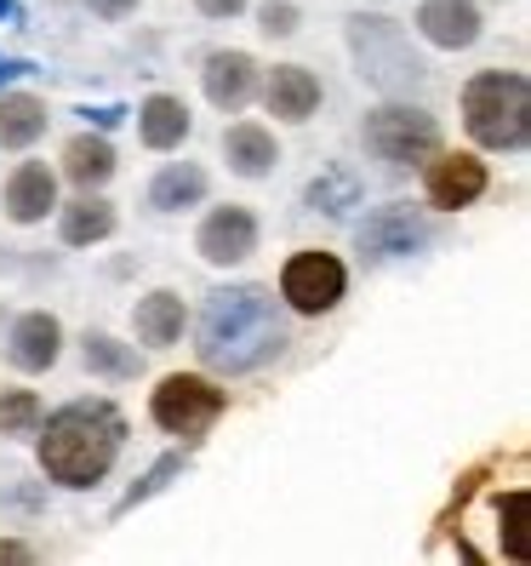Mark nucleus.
I'll return each mask as SVG.
<instances>
[{"mask_svg":"<svg viewBox=\"0 0 531 566\" xmlns=\"http://www.w3.org/2000/svg\"><path fill=\"white\" fill-rule=\"evenodd\" d=\"M46 126H52V109H46V97L35 92H0V149H35L46 138Z\"/></svg>","mask_w":531,"mask_h":566,"instance_id":"5701e85b","label":"nucleus"},{"mask_svg":"<svg viewBox=\"0 0 531 566\" xmlns=\"http://www.w3.org/2000/svg\"><path fill=\"white\" fill-rule=\"evenodd\" d=\"M183 326H189V304H183V292H172V286L144 292L138 310H131V332H138L144 349H172L183 338Z\"/></svg>","mask_w":531,"mask_h":566,"instance_id":"412c9836","label":"nucleus"},{"mask_svg":"<svg viewBox=\"0 0 531 566\" xmlns=\"http://www.w3.org/2000/svg\"><path fill=\"white\" fill-rule=\"evenodd\" d=\"M172 475H183V452H166V458L155 463V470H149V475H144L138 486H131V492L120 497V510H115V515H126V510H138L144 497H155V492H160L166 481H172Z\"/></svg>","mask_w":531,"mask_h":566,"instance_id":"bb28decb","label":"nucleus"},{"mask_svg":"<svg viewBox=\"0 0 531 566\" xmlns=\"http://www.w3.org/2000/svg\"><path fill=\"white\" fill-rule=\"evenodd\" d=\"M7 18H18V7H12V0H0V23H7Z\"/></svg>","mask_w":531,"mask_h":566,"instance_id":"473e14b6","label":"nucleus"},{"mask_svg":"<svg viewBox=\"0 0 531 566\" xmlns=\"http://www.w3.org/2000/svg\"><path fill=\"white\" fill-rule=\"evenodd\" d=\"M212 195V172L201 160H166L160 172L149 178V207L155 212H189V207H206Z\"/></svg>","mask_w":531,"mask_h":566,"instance_id":"4be33fe9","label":"nucleus"},{"mask_svg":"<svg viewBox=\"0 0 531 566\" xmlns=\"http://www.w3.org/2000/svg\"><path fill=\"white\" fill-rule=\"evenodd\" d=\"M57 201H63L57 195V166H46V160H18L7 172V189H0V207H7V218L18 229L46 223L57 212Z\"/></svg>","mask_w":531,"mask_h":566,"instance_id":"2eb2a0df","label":"nucleus"},{"mask_svg":"<svg viewBox=\"0 0 531 566\" xmlns=\"http://www.w3.org/2000/svg\"><path fill=\"white\" fill-rule=\"evenodd\" d=\"M229 412V389L212 378V373H166L155 389H149V418L155 429L178 436L183 447H201L217 418Z\"/></svg>","mask_w":531,"mask_h":566,"instance_id":"423d86ee","label":"nucleus"},{"mask_svg":"<svg viewBox=\"0 0 531 566\" xmlns=\"http://www.w3.org/2000/svg\"><path fill=\"white\" fill-rule=\"evenodd\" d=\"M412 29L435 52H469L486 35V12H480V0H417Z\"/></svg>","mask_w":531,"mask_h":566,"instance_id":"ddd939ff","label":"nucleus"},{"mask_svg":"<svg viewBox=\"0 0 531 566\" xmlns=\"http://www.w3.org/2000/svg\"><path fill=\"white\" fill-rule=\"evenodd\" d=\"M81 360H86V373L92 378H138V344H120L115 332H86L81 338Z\"/></svg>","mask_w":531,"mask_h":566,"instance_id":"b1692460","label":"nucleus"},{"mask_svg":"<svg viewBox=\"0 0 531 566\" xmlns=\"http://www.w3.org/2000/svg\"><path fill=\"white\" fill-rule=\"evenodd\" d=\"M349 52L360 63V81H372L389 97H406L412 86H423V57L412 52V35L383 12H354L349 18Z\"/></svg>","mask_w":531,"mask_h":566,"instance_id":"39448f33","label":"nucleus"},{"mask_svg":"<svg viewBox=\"0 0 531 566\" xmlns=\"http://www.w3.org/2000/svg\"><path fill=\"white\" fill-rule=\"evenodd\" d=\"M63 321L52 315V310H23L18 321H12V332H7V360L18 366V373H52V366L63 360Z\"/></svg>","mask_w":531,"mask_h":566,"instance_id":"dca6fc26","label":"nucleus"},{"mask_svg":"<svg viewBox=\"0 0 531 566\" xmlns=\"http://www.w3.org/2000/svg\"><path fill=\"white\" fill-rule=\"evenodd\" d=\"M257 81H263V63L241 46H217L201 57V92L206 104L223 109V115H241L257 104Z\"/></svg>","mask_w":531,"mask_h":566,"instance_id":"f8f14e48","label":"nucleus"},{"mask_svg":"<svg viewBox=\"0 0 531 566\" xmlns=\"http://www.w3.org/2000/svg\"><path fill=\"white\" fill-rule=\"evenodd\" d=\"M360 144H367V155L383 160V166H423L446 144V132L423 104H412V97H383V104H372L367 120H360Z\"/></svg>","mask_w":531,"mask_h":566,"instance_id":"0eeeda50","label":"nucleus"},{"mask_svg":"<svg viewBox=\"0 0 531 566\" xmlns=\"http://www.w3.org/2000/svg\"><path fill=\"white\" fill-rule=\"evenodd\" d=\"M115 172H120V155L109 144V132H92V126L75 132L57 155V184H70V189H109Z\"/></svg>","mask_w":531,"mask_h":566,"instance_id":"a211bd4d","label":"nucleus"},{"mask_svg":"<svg viewBox=\"0 0 531 566\" xmlns=\"http://www.w3.org/2000/svg\"><path fill=\"white\" fill-rule=\"evenodd\" d=\"M463 132L480 155H520L531 144V81L520 70H480L463 81Z\"/></svg>","mask_w":531,"mask_h":566,"instance_id":"20e7f679","label":"nucleus"},{"mask_svg":"<svg viewBox=\"0 0 531 566\" xmlns=\"http://www.w3.org/2000/svg\"><path fill=\"white\" fill-rule=\"evenodd\" d=\"M491 189V166L480 160V149H435L423 160V201L435 212H463L475 207Z\"/></svg>","mask_w":531,"mask_h":566,"instance_id":"1a4fd4ad","label":"nucleus"},{"mask_svg":"<svg viewBox=\"0 0 531 566\" xmlns=\"http://www.w3.org/2000/svg\"><path fill=\"white\" fill-rule=\"evenodd\" d=\"M18 75H29V63H0V92H7Z\"/></svg>","mask_w":531,"mask_h":566,"instance_id":"2f4dec72","label":"nucleus"},{"mask_svg":"<svg viewBox=\"0 0 531 566\" xmlns=\"http://www.w3.org/2000/svg\"><path fill=\"white\" fill-rule=\"evenodd\" d=\"M257 97H263V109H269L275 120L304 126L326 104V86H320V75L309 70V63H275V70H263Z\"/></svg>","mask_w":531,"mask_h":566,"instance_id":"4468645a","label":"nucleus"},{"mask_svg":"<svg viewBox=\"0 0 531 566\" xmlns=\"http://www.w3.org/2000/svg\"><path fill=\"white\" fill-rule=\"evenodd\" d=\"M309 201L320 207V212H343V207H354V178H315L309 184Z\"/></svg>","mask_w":531,"mask_h":566,"instance_id":"cd10ccee","label":"nucleus"},{"mask_svg":"<svg viewBox=\"0 0 531 566\" xmlns=\"http://www.w3.org/2000/svg\"><path fill=\"white\" fill-rule=\"evenodd\" d=\"M223 160H229V172H235V178H269L275 166H280L275 126H263V120L223 126Z\"/></svg>","mask_w":531,"mask_h":566,"instance_id":"6ab92c4d","label":"nucleus"},{"mask_svg":"<svg viewBox=\"0 0 531 566\" xmlns=\"http://www.w3.org/2000/svg\"><path fill=\"white\" fill-rule=\"evenodd\" d=\"M29 560H35V549L23 538H0V566H29Z\"/></svg>","mask_w":531,"mask_h":566,"instance_id":"c756f323","label":"nucleus"},{"mask_svg":"<svg viewBox=\"0 0 531 566\" xmlns=\"http://www.w3.org/2000/svg\"><path fill=\"white\" fill-rule=\"evenodd\" d=\"M46 418V401L35 389H18V384H7L0 389V436L7 441H18V436H35V423Z\"/></svg>","mask_w":531,"mask_h":566,"instance_id":"393cba45","label":"nucleus"},{"mask_svg":"<svg viewBox=\"0 0 531 566\" xmlns=\"http://www.w3.org/2000/svg\"><path fill=\"white\" fill-rule=\"evenodd\" d=\"M120 452H126V412L115 401H104V395L70 401L35 423L41 475L63 492H86L97 481H109Z\"/></svg>","mask_w":531,"mask_h":566,"instance_id":"7ed1b4c3","label":"nucleus"},{"mask_svg":"<svg viewBox=\"0 0 531 566\" xmlns=\"http://www.w3.org/2000/svg\"><path fill=\"white\" fill-rule=\"evenodd\" d=\"M263 241V223L252 207L229 201V207H212L201 218V229H194V252H201L212 270H235V263H246Z\"/></svg>","mask_w":531,"mask_h":566,"instance_id":"9b49d317","label":"nucleus"},{"mask_svg":"<svg viewBox=\"0 0 531 566\" xmlns=\"http://www.w3.org/2000/svg\"><path fill=\"white\" fill-rule=\"evenodd\" d=\"M138 7H144V0H86V12H97V18H126Z\"/></svg>","mask_w":531,"mask_h":566,"instance_id":"7c9ffc66","label":"nucleus"},{"mask_svg":"<svg viewBox=\"0 0 531 566\" xmlns=\"http://www.w3.org/2000/svg\"><path fill=\"white\" fill-rule=\"evenodd\" d=\"M189 132H194V115H189V104L178 92H149L138 104V138H144V149L172 155V149L189 144Z\"/></svg>","mask_w":531,"mask_h":566,"instance_id":"aec40b11","label":"nucleus"},{"mask_svg":"<svg viewBox=\"0 0 531 566\" xmlns=\"http://www.w3.org/2000/svg\"><path fill=\"white\" fill-rule=\"evenodd\" d=\"M57 235L63 247H104L115 229H120V212L104 189H75L70 201H57Z\"/></svg>","mask_w":531,"mask_h":566,"instance_id":"f3484780","label":"nucleus"},{"mask_svg":"<svg viewBox=\"0 0 531 566\" xmlns=\"http://www.w3.org/2000/svg\"><path fill=\"white\" fill-rule=\"evenodd\" d=\"M297 29H304V7H297V0H263V7H257V35L291 41Z\"/></svg>","mask_w":531,"mask_h":566,"instance_id":"a878e982","label":"nucleus"},{"mask_svg":"<svg viewBox=\"0 0 531 566\" xmlns=\"http://www.w3.org/2000/svg\"><path fill=\"white\" fill-rule=\"evenodd\" d=\"M428 235H435V223H428L423 207L412 201H389V207H372L367 223L354 229V247L367 263H389V258H412Z\"/></svg>","mask_w":531,"mask_h":566,"instance_id":"9d476101","label":"nucleus"},{"mask_svg":"<svg viewBox=\"0 0 531 566\" xmlns=\"http://www.w3.org/2000/svg\"><path fill=\"white\" fill-rule=\"evenodd\" d=\"M252 7V0H194V12L212 18V23H229V18H241Z\"/></svg>","mask_w":531,"mask_h":566,"instance_id":"c85d7f7f","label":"nucleus"},{"mask_svg":"<svg viewBox=\"0 0 531 566\" xmlns=\"http://www.w3.org/2000/svg\"><path fill=\"white\" fill-rule=\"evenodd\" d=\"M275 297L291 310V315H304V321H320L331 315L349 297V263L338 252H326V247H304V252H291L280 263V281H275Z\"/></svg>","mask_w":531,"mask_h":566,"instance_id":"6e6552de","label":"nucleus"},{"mask_svg":"<svg viewBox=\"0 0 531 566\" xmlns=\"http://www.w3.org/2000/svg\"><path fill=\"white\" fill-rule=\"evenodd\" d=\"M286 304L269 286H217L194 321V355L217 378H246L286 355Z\"/></svg>","mask_w":531,"mask_h":566,"instance_id":"f03ea898","label":"nucleus"},{"mask_svg":"<svg viewBox=\"0 0 531 566\" xmlns=\"http://www.w3.org/2000/svg\"><path fill=\"white\" fill-rule=\"evenodd\" d=\"M531 463L525 452L491 458L463 475L446 526L457 532V560L475 566H531Z\"/></svg>","mask_w":531,"mask_h":566,"instance_id":"f257e3e1","label":"nucleus"}]
</instances>
